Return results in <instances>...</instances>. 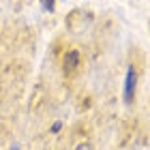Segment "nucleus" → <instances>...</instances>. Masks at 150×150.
<instances>
[{"instance_id":"obj_1","label":"nucleus","mask_w":150,"mask_h":150,"mask_svg":"<svg viewBox=\"0 0 150 150\" xmlns=\"http://www.w3.org/2000/svg\"><path fill=\"white\" fill-rule=\"evenodd\" d=\"M79 62H81V56H79V52H77V50H69V52L64 54V58H62L64 73H67V75H73L75 71H77Z\"/></svg>"},{"instance_id":"obj_2","label":"nucleus","mask_w":150,"mask_h":150,"mask_svg":"<svg viewBox=\"0 0 150 150\" xmlns=\"http://www.w3.org/2000/svg\"><path fill=\"white\" fill-rule=\"evenodd\" d=\"M135 81H137V75H135V69L131 67V69L127 71V86H125V101H127V103H131V99H133Z\"/></svg>"},{"instance_id":"obj_3","label":"nucleus","mask_w":150,"mask_h":150,"mask_svg":"<svg viewBox=\"0 0 150 150\" xmlns=\"http://www.w3.org/2000/svg\"><path fill=\"white\" fill-rule=\"evenodd\" d=\"M43 9L45 11H52L54 9V2H43Z\"/></svg>"},{"instance_id":"obj_4","label":"nucleus","mask_w":150,"mask_h":150,"mask_svg":"<svg viewBox=\"0 0 150 150\" xmlns=\"http://www.w3.org/2000/svg\"><path fill=\"white\" fill-rule=\"evenodd\" d=\"M75 150H90V146H88V144H79Z\"/></svg>"}]
</instances>
